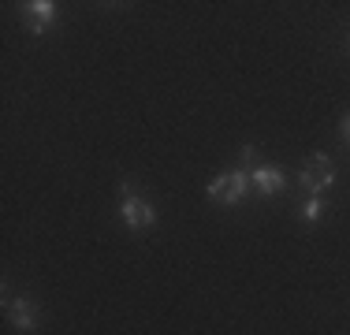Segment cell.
Returning <instances> with one entry per match:
<instances>
[{"instance_id":"obj_1","label":"cell","mask_w":350,"mask_h":335,"mask_svg":"<svg viewBox=\"0 0 350 335\" xmlns=\"http://www.w3.org/2000/svg\"><path fill=\"white\" fill-rule=\"evenodd\" d=\"M123 205H120V216H123V224H127L131 231H142V228H153V220H157V213H153V205H149L146 198H138V190H135V183H123Z\"/></svg>"},{"instance_id":"obj_2","label":"cell","mask_w":350,"mask_h":335,"mask_svg":"<svg viewBox=\"0 0 350 335\" xmlns=\"http://www.w3.org/2000/svg\"><path fill=\"white\" fill-rule=\"evenodd\" d=\"M246 187H250V172H243V168H235V172L216 175V179H213L205 190H209V198L216 201V205H235V201H243Z\"/></svg>"},{"instance_id":"obj_3","label":"cell","mask_w":350,"mask_h":335,"mask_svg":"<svg viewBox=\"0 0 350 335\" xmlns=\"http://www.w3.org/2000/svg\"><path fill=\"white\" fill-rule=\"evenodd\" d=\"M298 183H302V187L310 190L313 198H321L324 190L336 183V168H332V161H328L324 153H317V157H310V161H306L302 172H298Z\"/></svg>"},{"instance_id":"obj_4","label":"cell","mask_w":350,"mask_h":335,"mask_svg":"<svg viewBox=\"0 0 350 335\" xmlns=\"http://www.w3.org/2000/svg\"><path fill=\"white\" fill-rule=\"evenodd\" d=\"M23 19L34 34H45L56 23V4L53 0H34V4H23Z\"/></svg>"},{"instance_id":"obj_5","label":"cell","mask_w":350,"mask_h":335,"mask_svg":"<svg viewBox=\"0 0 350 335\" xmlns=\"http://www.w3.org/2000/svg\"><path fill=\"white\" fill-rule=\"evenodd\" d=\"M4 313H8V321H12V328H19V332H34L38 328V309H34V302H30V298L8 302Z\"/></svg>"},{"instance_id":"obj_6","label":"cell","mask_w":350,"mask_h":335,"mask_svg":"<svg viewBox=\"0 0 350 335\" xmlns=\"http://www.w3.org/2000/svg\"><path fill=\"white\" fill-rule=\"evenodd\" d=\"M250 183H254V187L257 190H261V194H280V190L283 187H287V179H283V172H280V168H254V172H250Z\"/></svg>"},{"instance_id":"obj_7","label":"cell","mask_w":350,"mask_h":335,"mask_svg":"<svg viewBox=\"0 0 350 335\" xmlns=\"http://www.w3.org/2000/svg\"><path fill=\"white\" fill-rule=\"evenodd\" d=\"M324 209H328V205H324V198H310V201L302 205V220H306V224H317V220L324 216Z\"/></svg>"},{"instance_id":"obj_8","label":"cell","mask_w":350,"mask_h":335,"mask_svg":"<svg viewBox=\"0 0 350 335\" xmlns=\"http://www.w3.org/2000/svg\"><path fill=\"white\" fill-rule=\"evenodd\" d=\"M254 164H257V149L246 146V149H243V172H246V168H254Z\"/></svg>"},{"instance_id":"obj_9","label":"cell","mask_w":350,"mask_h":335,"mask_svg":"<svg viewBox=\"0 0 350 335\" xmlns=\"http://www.w3.org/2000/svg\"><path fill=\"white\" fill-rule=\"evenodd\" d=\"M339 134H343V142L350 146V112L343 116V123H339Z\"/></svg>"}]
</instances>
